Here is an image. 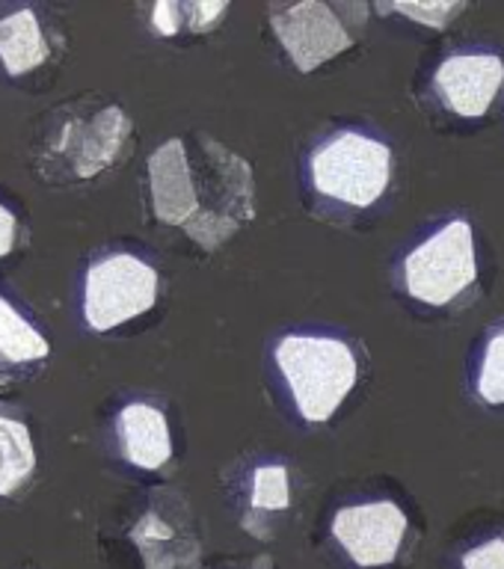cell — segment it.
Returning <instances> with one entry per match:
<instances>
[{"label":"cell","instance_id":"5bb4252c","mask_svg":"<svg viewBox=\"0 0 504 569\" xmlns=\"http://www.w3.org/2000/svg\"><path fill=\"white\" fill-rule=\"evenodd\" d=\"M294 487L291 471L283 462H261L253 469L247 483V505L240 525L244 531L253 533L256 540H270L274 525L283 513L291 510Z\"/></svg>","mask_w":504,"mask_h":569},{"label":"cell","instance_id":"5b68a950","mask_svg":"<svg viewBox=\"0 0 504 569\" xmlns=\"http://www.w3.org/2000/svg\"><path fill=\"white\" fill-rule=\"evenodd\" d=\"M392 181V149L365 131H336L309 154L312 190L347 208H372Z\"/></svg>","mask_w":504,"mask_h":569},{"label":"cell","instance_id":"8fae6325","mask_svg":"<svg viewBox=\"0 0 504 569\" xmlns=\"http://www.w3.org/2000/svg\"><path fill=\"white\" fill-rule=\"evenodd\" d=\"M116 445L134 469L160 471L172 460V430L167 412L149 400H131L116 412Z\"/></svg>","mask_w":504,"mask_h":569},{"label":"cell","instance_id":"6da1fadb","mask_svg":"<svg viewBox=\"0 0 504 569\" xmlns=\"http://www.w3.org/2000/svg\"><path fill=\"white\" fill-rule=\"evenodd\" d=\"M149 204L160 226L217 252L256 220V176L247 158L208 133L169 137L149 154Z\"/></svg>","mask_w":504,"mask_h":569},{"label":"cell","instance_id":"30bf717a","mask_svg":"<svg viewBox=\"0 0 504 569\" xmlns=\"http://www.w3.org/2000/svg\"><path fill=\"white\" fill-rule=\"evenodd\" d=\"M504 87V60L490 51H463L445 57L434 71V92L445 110L463 119L487 116Z\"/></svg>","mask_w":504,"mask_h":569},{"label":"cell","instance_id":"277c9868","mask_svg":"<svg viewBox=\"0 0 504 569\" xmlns=\"http://www.w3.org/2000/svg\"><path fill=\"white\" fill-rule=\"evenodd\" d=\"M368 3L356 0H303V3H270L267 21L285 57L303 74L318 71L324 62L347 53L368 27Z\"/></svg>","mask_w":504,"mask_h":569},{"label":"cell","instance_id":"3957f363","mask_svg":"<svg viewBox=\"0 0 504 569\" xmlns=\"http://www.w3.org/2000/svg\"><path fill=\"white\" fill-rule=\"evenodd\" d=\"M274 362L291 391L294 407L309 425H324L336 416L359 382L354 347L333 336H283L274 347Z\"/></svg>","mask_w":504,"mask_h":569},{"label":"cell","instance_id":"ffe728a7","mask_svg":"<svg viewBox=\"0 0 504 569\" xmlns=\"http://www.w3.org/2000/svg\"><path fill=\"white\" fill-rule=\"evenodd\" d=\"M18 243V217L9 204L0 202V258H7Z\"/></svg>","mask_w":504,"mask_h":569},{"label":"cell","instance_id":"e0dca14e","mask_svg":"<svg viewBox=\"0 0 504 569\" xmlns=\"http://www.w3.org/2000/svg\"><path fill=\"white\" fill-rule=\"evenodd\" d=\"M475 391L490 407L504 403V327L490 329L487 341H484L478 373H475Z\"/></svg>","mask_w":504,"mask_h":569},{"label":"cell","instance_id":"44dd1931","mask_svg":"<svg viewBox=\"0 0 504 569\" xmlns=\"http://www.w3.org/2000/svg\"><path fill=\"white\" fill-rule=\"evenodd\" d=\"M270 567H274V560H270V558H267V563H265V569H270Z\"/></svg>","mask_w":504,"mask_h":569},{"label":"cell","instance_id":"ba28073f","mask_svg":"<svg viewBox=\"0 0 504 569\" xmlns=\"http://www.w3.org/2000/svg\"><path fill=\"white\" fill-rule=\"evenodd\" d=\"M131 540L146 569H199V533L194 507L176 489H155L131 528Z\"/></svg>","mask_w":504,"mask_h":569},{"label":"cell","instance_id":"7c38bea8","mask_svg":"<svg viewBox=\"0 0 504 569\" xmlns=\"http://www.w3.org/2000/svg\"><path fill=\"white\" fill-rule=\"evenodd\" d=\"M57 53L53 36L33 7L12 9L0 16V69L9 78H27L45 69Z\"/></svg>","mask_w":504,"mask_h":569},{"label":"cell","instance_id":"ac0fdd59","mask_svg":"<svg viewBox=\"0 0 504 569\" xmlns=\"http://www.w3.org/2000/svg\"><path fill=\"white\" fill-rule=\"evenodd\" d=\"M377 12L381 16H404L409 18L413 24L431 27V30H445L448 24H454L457 18L470 9V3L463 0H431V3H377Z\"/></svg>","mask_w":504,"mask_h":569},{"label":"cell","instance_id":"9c48e42d","mask_svg":"<svg viewBox=\"0 0 504 569\" xmlns=\"http://www.w3.org/2000/svg\"><path fill=\"white\" fill-rule=\"evenodd\" d=\"M409 516L395 501L347 505L333 516V537L356 567L377 569L395 563L407 537Z\"/></svg>","mask_w":504,"mask_h":569},{"label":"cell","instance_id":"4fadbf2b","mask_svg":"<svg viewBox=\"0 0 504 569\" xmlns=\"http://www.w3.org/2000/svg\"><path fill=\"white\" fill-rule=\"evenodd\" d=\"M48 338L7 293H0V386L33 377L48 362Z\"/></svg>","mask_w":504,"mask_h":569},{"label":"cell","instance_id":"d6986e66","mask_svg":"<svg viewBox=\"0 0 504 569\" xmlns=\"http://www.w3.org/2000/svg\"><path fill=\"white\" fill-rule=\"evenodd\" d=\"M461 569H504V533L487 537L463 551Z\"/></svg>","mask_w":504,"mask_h":569},{"label":"cell","instance_id":"7a4b0ae2","mask_svg":"<svg viewBox=\"0 0 504 569\" xmlns=\"http://www.w3.org/2000/svg\"><path fill=\"white\" fill-rule=\"evenodd\" d=\"M134 122L125 107L78 98L45 116L33 142V169L48 184H89L128 158Z\"/></svg>","mask_w":504,"mask_h":569},{"label":"cell","instance_id":"52a82bcc","mask_svg":"<svg viewBox=\"0 0 504 569\" xmlns=\"http://www.w3.org/2000/svg\"><path fill=\"white\" fill-rule=\"evenodd\" d=\"M158 270L134 252H107L87 267L80 311L92 332H110L155 309Z\"/></svg>","mask_w":504,"mask_h":569},{"label":"cell","instance_id":"9a60e30c","mask_svg":"<svg viewBox=\"0 0 504 569\" xmlns=\"http://www.w3.org/2000/svg\"><path fill=\"white\" fill-rule=\"evenodd\" d=\"M36 471V445L30 427L21 418L0 409V498H9L27 487Z\"/></svg>","mask_w":504,"mask_h":569},{"label":"cell","instance_id":"2e32d148","mask_svg":"<svg viewBox=\"0 0 504 569\" xmlns=\"http://www.w3.org/2000/svg\"><path fill=\"white\" fill-rule=\"evenodd\" d=\"M229 12V3L226 0H217V3H202V0H187V3H178V0H160L151 7V30L164 39H176L181 33L202 36L217 30L223 21V16Z\"/></svg>","mask_w":504,"mask_h":569},{"label":"cell","instance_id":"8992f818","mask_svg":"<svg viewBox=\"0 0 504 569\" xmlns=\"http://www.w3.org/2000/svg\"><path fill=\"white\" fill-rule=\"evenodd\" d=\"M478 279V252L472 222L457 217L427 234L401 264V282L413 300L452 306Z\"/></svg>","mask_w":504,"mask_h":569}]
</instances>
